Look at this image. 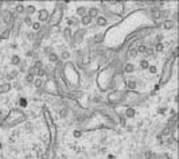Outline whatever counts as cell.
Listing matches in <instances>:
<instances>
[{
    "instance_id": "83f0119b",
    "label": "cell",
    "mask_w": 179,
    "mask_h": 159,
    "mask_svg": "<svg viewBox=\"0 0 179 159\" xmlns=\"http://www.w3.org/2000/svg\"><path fill=\"white\" fill-rule=\"evenodd\" d=\"M61 58H62V59H69L70 58V53H69V51H62Z\"/></svg>"
},
{
    "instance_id": "9c48e42d",
    "label": "cell",
    "mask_w": 179,
    "mask_h": 159,
    "mask_svg": "<svg viewBox=\"0 0 179 159\" xmlns=\"http://www.w3.org/2000/svg\"><path fill=\"white\" fill-rule=\"evenodd\" d=\"M20 62H22V59H20L19 55H12V57H11V63L13 65V66H19Z\"/></svg>"
},
{
    "instance_id": "ffe728a7",
    "label": "cell",
    "mask_w": 179,
    "mask_h": 159,
    "mask_svg": "<svg viewBox=\"0 0 179 159\" xmlns=\"http://www.w3.org/2000/svg\"><path fill=\"white\" fill-rule=\"evenodd\" d=\"M102 38H104L102 34H96V35H94V38H93V41L96 42V43H101V42H102Z\"/></svg>"
},
{
    "instance_id": "d590c367",
    "label": "cell",
    "mask_w": 179,
    "mask_h": 159,
    "mask_svg": "<svg viewBox=\"0 0 179 159\" xmlns=\"http://www.w3.org/2000/svg\"><path fill=\"white\" fill-rule=\"evenodd\" d=\"M93 101H94V102H101V101H102V97H101V96H94V97H93Z\"/></svg>"
},
{
    "instance_id": "b9f144b4",
    "label": "cell",
    "mask_w": 179,
    "mask_h": 159,
    "mask_svg": "<svg viewBox=\"0 0 179 159\" xmlns=\"http://www.w3.org/2000/svg\"><path fill=\"white\" fill-rule=\"evenodd\" d=\"M101 143H106V138H101Z\"/></svg>"
},
{
    "instance_id": "9a60e30c",
    "label": "cell",
    "mask_w": 179,
    "mask_h": 159,
    "mask_svg": "<svg viewBox=\"0 0 179 159\" xmlns=\"http://www.w3.org/2000/svg\"><path fill=\"white\" fill-rule=\"evenodd\" d=\"M63 35H65L66 41H73V36H72V34H70V29H69V27L63 30Z\"/></svg>"
},
{
    "instance_id": "d6a6232c",
    "label": "cell",
    "mask_w": 179,
    "mask_h": 159,
    "mask_svg": "<svg viewBox=\"0 0 179 159\" xmlns=\"http://www.w3.org/2000/svg\"><path fill=\"white\" fill-rule=\"evenodd\" d=\"M42 66H43L42 61H35V65H34V68H35V69H42Z\"/></svg>"
},
{
    "instance_id": "6da1fadb",
    "label": "cell",
    "mask_w": 179,
    "mask_h": 159,
    "mask_svg": "<svg viewBox=\"0 0 179 159\" xmlns=\"http://www.w3.org/2000/svg\"><path fill=\"white\" fill-rule=\"evenodd\" d=\"M13 14L9 11V10H4L3 11V15H2V19H3V22L6 23V24H8V23H11L12 22V19H13Z\"/></svg>"
},
{
    "instance_id": "7bdbcfd3",
    "label": "cell",
    "mask_w": 179,
    "mask_h": 159,
    "mask_svg": "<svg viewBox=\"0 0 179 159\" xmlns=\"http://www.w3.org/2000/svg\"><path fill=\"white\" fill-rule=\"evenodd\" d=\"M61 159H67V156H66V155H61Z\"/></svg>"
},
{
    "instance_id": "836d02e7",
    "label": "cell",
    "mask_w": 179,
    "mask_h": 159,
    "mask_svg": "<svg viewBox=\"0 0 179 159\" xmlns=\"http://www.w3.org/2000/svg\"><path fill=\"white\" fill-rule=\"evenodd\" d=\"M26 70V63L24 62H20V68H19V73H23Z\"/></svg>"
},
{
    "instance_id": "ba28073f",
    "label": "cell",
    "mask_w": 179,
    "mask_h": 159,
    "mask_svg": "<svg viewBox=\"0 0 179 159\" xmlns=\"http://www.w3.org/2000/svg\"><path fill=\"white\" fill-rule=\"evenodd\" d=\"M77 15H79L81 18L86 16L88 15V8L86 7H78L77 8Z\"/></svg>"
},
{
    "instance_id": "7402d4cb",
    "label": "cell",
    "mask_w": 179,
    "mask_h": 159,
    "mask_svg": "<svg viewBox=\"0 0 179 159\" xmlns=\"http://www.w3.org/2000/svg\"><path fill=\"white\" fill-rule=\"evenodd\" d=\"M49 59H50V62H58V55L55 53H51V54H49Z\"/></svg>"
},
{
    "instance_id": "d4e9b609",
    "label": "cell",
    "mask_w": 179,
    "mask_h": 159,
    "mask_svg": "<svg viewBox=\"0 0 179 159\" xmlns=\"http://www.w3.org/2000/svg\"><path fill=\"white\" fill-rule=\"evenodd\" d=\"M125 115H127V117H133V116H135V109L128 108L127 112H125Z\"/></svg>"
},
{
    "instance_id": "603a6c76",
    "label": "cell",
    "mask_w": 179,
    "mask_h": 159,
    "mask_svg": "<svg viewBox=\"0 0 179 159\" xmlns=\"http://www.w3.org/2000/svg\"><path fill=\"white\" fill-rule=\"evenodd\" d=\"M67 108H62L59 111V117H62V119H65V117H67Z\"/></svg>"
},
{
    "instance_id": "52a82bcc",
    "label": "cell",
    "mask_w": 179,
    "mask_h": 159,
    "mask_svg": "<svg viewBox=\"0 0 179 159\" xmlns=\"http://www.w3.org/2000/svg\"><path fill=\"white\" fill-rule=\"evenodd\" d=\"M96 19H97V20H96V22H97V26L104 27V26H106V24H108V20H106V18H105V16H100V15H98Z\"/></svg>"
},
{
    "instance_id": "4316f807",
    "label": "cell",
    "mask_w": 179,
    "mask_h": 159,
    "mask_svg": "<svg viewBox=\"0 0 179 159\" xmlns=\"http://www.w3.org/2000/svg\"><path fill=\"white\" fill-rule=\"evenodd\" d=\"M145 50H147V46H144V45H140V46H137V50H136V51H137V53H145Z\"/></svg>"
},
{
    "instance_id": "74e56055",
    "label": "cell",
    "mask_w": 179,
    "mask_h": 159,
    "mask_svg": "<svg viewBox=\"0 0 179 159\" xmlns=\"http://www.w3.org/2000/svg\"><path fill=\"white\" fill-rule=\"evenodd\" d=\"M129 55H131V57H136V55H137V51H136V50H131Z\"/></svg>"
},
{
    "instance_id": "2e32d148",
    "label": "cell",
    "mask_w": 179,
    "mask_h": 159,
    "mask_svg": "<svg viewBox=\"0 0 179 159\" xmlns=\"http://www.w3.org/2000/svg\"><path fill=\"white\" fill-rule=\"evenodd\" d=\"M18 74H19L18 70H12V72H9V73L7 74V80H13V78H16Z\"/></svg>"
},
{
    "instance_id": "8d00e7d4",
    "label": "cell",
    "mask_w": 179,
    "mask_h": 159,
    "mask_svg": "<svg viewBox=\"0 0 179 159\" xmlns=\"http://www.w3.org/2000/svg\"><path fill=\"white\" fill-rule=\"evenodd\" d=\"M45 53H46L47 55H49V54H51V53H53V50H51L50 47H45Z\"/></svg>"
},
{
    "instance_id": "7c38bea8",
    "label": "cell",
    "mask_w": 179,
    "mask_h": 159,
    "mask_svg": "<svg viewBox=\"0 0 179 159\" xmlns=\"http://www.w3.org/2000/svg\"><path fill=\"white\" fill-rule=\"evenodd\" d=\"M79 23H81V24H84V26H89V24L92 23V19H90V18H89V16L86 15V16L81 18V22H79Z\"/></svg>"
},
{
    "instance_id": "1f68e13d",
    "label": "cell",
    "mask_w": 179,
    "mask_h": 159,
    "mask_svg": "<svg viewBox=\"0 0 179 159\" xmlns=\"http://www.w3.org/2000/svg\"><path fill=\"white\" fill-rule=\"evenodd\" d=\"M36 74L39 76V78H42V77H43L45 74H46V72H45L43 69H38V70H36Z\"/></svg>"
},
{
    "instance_id": "60d3db41",
    "label": "cell",
    "mask_w": 179,
    "mask_h": 159,
    "mask_svg": "<svg viewBox=\"0 0 179 159\" xmlns=\"http://www.w3.org/2000/svg\"><path fill=\"white\" fill-rule=\"evenodd\" d=\"M74 136H81V132H79V131H75V132H74Z\"/></svg>"
},
{
    "instance_id": "ab89813d",
    "label": "cell",
    "mask_w": 179,
    "mask_h": 159,
    "mask_svg": "<svg viewBox=\"0 0 179 159\" xmlns=\"http://www.w3.org/2000/svg\"><path fill=\"white\" fill-rule=\"evenodd\" d=\"M67 24L69 26H73V18H69V19H67Z\"/></svg>"
},
{
    "instance_id": "d6986e66",
    "label": "cell",
    "mask_w": 179,
    "mask_h": 159,
    "mask_svg": "<svg viewBox=\"0 0 179 159\" xmlns=\"http://www.w3.org/2000/svg\"><path fill=\"white\" fill-rule=\"evenodd\" d=\"M35 76H31V74H26V78H24V82L26 84H34V78Z\"/></svg>"
},
{
    "instance_id": "484cf974",
    "label": "cell",
    "mask_w": 179,
    "mask_h": 159,
    "mask_svg": "<svg viewBox=\"0 0 179 159\" xmlns=\"http://www.w3.org/2000/svg\"><path fill=\"white\" fill-rule=\"evenodd\" d=\"M163 49H164L163 43H156V45H155V51H158V53H160V51H163Z\"/></svg>"
},
{
    "instance_id": "e0dca14e",
    "label": "cell",
    "mask_w": 179,
    "mask_h": 159,
    "mask_svg": "<svg viewBox=\"0 0 179 159\" xmlns=\"http://www.w3.org/2000/svg\"><path fill=\"white\" fill-rule=\"evenodd\" d=\"M133 70H135V66L132 63H127L125 66H124V72L125 73H132Z\"/></svg>"
},
{
    "instance_id": "f1b7e54d",
    "label": "cell",
    "mask_w": 179,
    "mask_h": 159,
    "mask_svg": "<svg viewBox=\"0 0 179 159\" xmlns=\"http://www.w3.org/2000/svg\"><path fill=\"white\" fill-rule=\"evenodd\" d=\"M36 70H38V69H35L34 66H32V68H30V69L27 70V74H31V76H35V74H36Z\"/></svg>"
},
{
    "instance_id": "7a4b0ae2",
    "label": "cell",
    "mask_w": 179,
    "mask_h": 159,
    "mask_svg": "<svg viewBox=\"0 0 179 159\" xmlns=\"http://www.w3.org/2000/svg\"><path fill=\"white\" fill-rule=\"evenodd\" d=\"M98 14H100V10H98L97 7L88 8V16L90 18V19H96V18L98 16Z\"/></svg>"
},
{
    "instance_id": "4dcf8cb0",
    "label": "cell",
    "mask_w": 179,
    "mask_h": 159,
    "mask_svg": "<svg viewBox=\"0 0 179 159\" xmlns=\"http://www.w3.org/2000/svg\"><path fill=\"white\" fill-rule=\"evenodd\" d=\"M148 72L149 73H152V74H155V73H156V66H154V65H149V66H148Z\"/></svg>"
},
{
    "instance_id": "30bf717a",
    "label": "cell",
    "mask_w": 179,
    "mask_h": 159,
    "mask_svg": "<svg viewBox=\"0 0 179 159\" xmlns=\"http://www.w3.org/2000/svg\"><path fill=\"white\" fill-rule=\"evenodd\" d=\"M151 14H152V16L155 18V19H159V18H162V15H160V10H159L158 7L151 8Z\"/></svg>"
},
{
    "instance_id": "cb8c5ba5",
    "label": "cell",
    "mask_w": 179,
    "mask_h": 159,
    "mask_svg": "<svg viewBox=\"0 0 179 159\" xmlns=\"http://www.w3.org/2000/svg\"><path fill=\"white\" fill-rule=\"evenodd\" d=\"M31 27H32V30H34V31H39V29H40V23H39V22H32Z\"/></svg>"
},
{
    "instance_id": "ee69618b",
    "label": "cell",
    "mask_w": 179,
    "mask_h": 159,
    "mask_svg": "<svg viewBox=\"0 0 179 159\" xmlns=\"http://www.w3.org/2000/svg\"><path fill=\"white\" fill-rule=\"evenodd\" d=\"M0 150H3V143L0 142Z\"/></svg>"
},
{
    "instance_id": "44dd1931",
    "label": "cell",
    "mask_w": 179,
    "mask_h": 159,
    "mask_svg": "<svg viewBox=\"0 0 179 159\" xmlns=\"http://www.w3.org/2000/svg\"><path fill=\"white\" fill-rule=\"evenodd\" d=\"M148 66H149V62L147 59H141L140 61V68L141 69H148Z\"/></svg>"
},
{
    "instance_id": "f546056e",
    "label": "cell",
    "mask_w": 179,
    "mask_h": 159,
    "mask_svg": "<svg viewBox=\"0 0 179 159\" xmlns=\"http://www.w3.org/2000/svg\"><path fill=\"white\" fill-rule=\"evenodd\" d=\"M154 51H155V50H154L152 47H147V50H145L144 54H145V55H149V57H151V55H154Z\"/></svg>"
},
{
    "instance_id": "f6af8a7d",
    "label": "cell",
    "mask_w": 179,
    "mask_h": 159,
    "mask_svg": "<svg viewBox=\"0 0 179 159\" xmlns=\"http://www.w3.org/2000/svg\"><path fill=\"white\" fill-rule=\"evenodd\" d=\"M3 4H4L3 2H0V8H2V7H3Z\"/></svg>"
},
{
    "instance_id": "3957f363",
    "label": "cell",
    "mask_w": 179,
    "mask_h": 159,
    "mask_svg": "<svg viewBox=\"0 0 179 159\" xmlns=\"http://www.w3.org/2000/svg\"><path fill=\"white\" fill-rule=\"evenodd\" d=\"M49 16H50V14L47 10H40L39 12H38V18H39V23L40 22H46L47 19H49Z\"/></svg>"
},
{
    "instance_id": "f35d334b",
    "label": "cell",
    "mask_w": 179,
    "mask_h": 159,
    "mask_svg": "<svg viewBox=\"0 0 179 159\" xmlns=\"http://www.w3.org/2000/svg\"><path fill=\"white\" fill-rule=\"evenodd\" d=\"M79 24V20L75 19V18H73V26H78Z\"/></svg>"
},
{
    "instance_id": "4fadbf2b",
    "label": "cell",
    "mask_w": 179,
    "mask_h": 159,
    "mask_svg": "<svg viewBox=\"0 0 179 159\" xmlns=\"http://www.w3.org/2000/svg\"><path fill=\"white\" fill-rule=\"evenodd\" d=\"M11 88H12L11 84H4V85L0 86V93H6V92H8L9 89H11Z\"/></svg>"
},
{
    "instance_id": "8fae6325",
    "label": "cell",
    "mask_w": 179,
    "mask_h": 159,
    "mask_svg": "<svg viewBox=\"0 0 179 159\" xmlns=\"http://www.w3.org/2000/svg\"><path fill=\"white\" fill-rule=\"evenodd\" d=\"M34 86L36 88V89H42V88H43V80L42 78L34 80Z\"/></svg>"
},
{
    "instance_id": "5bb4252c",
    "label": "cell",
    "mask_w": 179,
    "mask_h": 159,
    "mask_svg": "<svg viewBox=\"0 0 179 159\" xmlns=\"http://www.w3.org/2000/svg\"><path fill=\"white\" fill-rule=\"evenodd\" d=\"M15 10H16V12H18V14H23V12H26V7L23 6L22 3H19V4H16Z\"/></svg>"
},
{
    "instance_id": "5b68a950",
    "label": "cell",
    "mask_w": 179,
    "mask_h": 159,
    "mask_svg": "<svg viewBox=\"0 0 179 159\" xmlns=\"http://www.w3.org/2000/svg\"><path fill=\"white\" fill-rule=\"evenodd\" d=\"M85 30H78L77 32H75V36H74V41L77 42V43H79V42H82V38H84V35H85Z\"/></svg>"
},
{
    "instance_id": "ac0fdd59",
    "label": "cell",
    "mask_w": 179,
    "mask_h": 159,
    "mask_svg": "<svg viewBox=\"0 0 179 159\" xmlns=\"http://www.w3.org/2000/svg\"><path fill=\"white\" fill-rule=\"evenodd\" d=\"M35 11H36V8H35L34 6H27V7H26V12L28 14V16H31Z\"/></svg>"
},
{
    "instance_id": "e575fe53",
    "label": "cell",
    "mask_w": 179,
    "mask_h": 159,
    "mask_svg": "<svg viewBox=\"0 0 179 159\" xmlns=\"http://www.w3.org/2000/svg\"><path fill=\"white\" fill-rule=\"evenodd\" d=\"M24 23H26V24H32V20H31V16H26L24 18Z\"/></svg>"
},
{
    "instance_id": "8992f818",
    "label": "cell",
    "mask_w": 179,
    "mask_h": 159,
    "mask_svg": "<svg viewBox=\"0 0 179 159\" xmlns=\"http://www.w3.org/2000/svg\"><path fill=\"white\" fill-rule=\"evenodd\" d=\"M127 89H131V90H135L136 88H137V82L135 81V80H129V81H127L125 84Z\"/></svg>"
},
{
    "instance_id": "277c9868",
    "label": "cell",
    "mask_w": 179,
    "mask_h": 159,
    "mask_svg": "<svg viewBox=\"0 0 179 159\" xmlns=\"http://www.w3.org/2000/svg\"><path fill=\"white\" fill-rule=\"evenodd\" d=\"M174 26H175V22H174L172 19H166L163 22V27L164 30H172Z\"/></svg>"
}]
</instances>
